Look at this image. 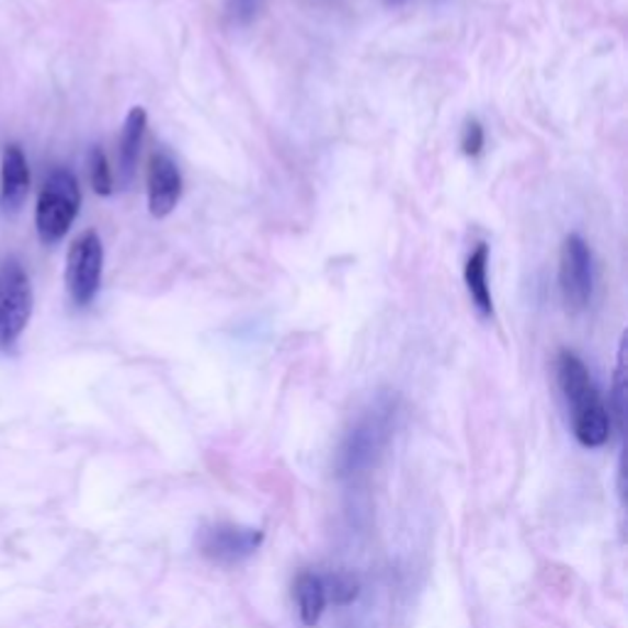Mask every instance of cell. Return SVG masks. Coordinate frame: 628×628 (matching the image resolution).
Listing matches in <instances>:
<instances>
[{
	"label": "cell",
	"mask_w": 628,
	"mask_h": 628,
	"mask_svg": "<svg viewBox=\"0 0 628 628\" xmlns=\"http://www.w3.org/2000/svg\"><path fill=\"white\" fill-rule=\"evenodd\" d=\"M558 384L564 400H568L576 442L586 449L606 445L612 432V415L604 406V398L594 384L590 368L574 352H560Z\"/></svg>",
	"instance_id": "6da1fadb"
},
{
	"label": "cell",
	"mask_w": 628,
	"mask_h": 628,
	"mask_svg": "<svg viewBox=\"0 0 628 628\" xmlns=\"http://www.w3.org/2000/svg\"><path fill=\"white\" fill-rule=\"evenodd\" d=\"M396 413L393 400H384L354 422V427L346 432L342 447L336 452L334 467L339 477L354 479L376 467L378 457L384 455L390 437H393Z\"/></svg>",
	"instance_id": "7a4b0ae2"
},
{
	"label": "cell",
	"mask_w": 628,
	"mask_h": 628,
	"mask_svg": "<svg viewBox=\"0 0 628 628\" xmlns=\"http://www.w3.org/2000/svg\"><path fill=\"white\" fill-rule=\"evenodd\" d=\"M81 190L69 170H55L39 190L35 207L37 236L45 246L59 243L69 233L71 224L79 216Z\"/></svg>",
	"instance_id": "3957f363"
},
{
	"label": "cell",
	"mask_w": 628,
	"mask_h": 628,
	"mask_svg": "<svg viewBox=\"0 0 628 628\" xmlns=\"http://www.w3.org/2000/svg\"><path fill=\"white\" fill-rule=\"evenodd\" d=\"M33 317V285L23 265L8 261L0 267V352H10L25 334Z\"/></svg>",
	"instance_id": "277c9868"
},
{
	"label": "cell",
	"mask_w": 628,
	"mask_h": 628,
	"mask_svg": "<svg viewBox=\"0 0 628 628\" xmlns=\"http://www.w3.org/2000/svg\"><path fill=\"white\" fill-rule=\"evenodd\" d=\"M104 275V243L96 231H84L69 246L67 253V290L75 305L87 307L94 302Z\"/></svg>",
	"instance_id": "5b68a950"
},
{
	"label": "cell",
	"mask_w": 628,
	"mask_h": 628,
	"mask_svg": "<svg viewBox=\"0 0 628 628\" xmlns=\"http://www.w3.org/2000/svg\"><path fill=\"white\" fill-rule=\"evenodd\" d=\"M263 543V530L236 523H212L204 525L197 535V548L209 562L219 568H233L259 552Z\"/></svg>",
	"instance_id": "8992f818"
},
{
	"label": "cell",
	"mask_w": 628,
	"mask_h": 628,
	"mask_svg": "<svg viewBox=\"0 0 628 628\" xmlns=\"http://www.w3.org/2000/svg\"><path fill=\"white\" fill-rule=\"evenodd\" d=\"M560 293L570 312H582L592 302L594 261L592 251L580 233H570L560 249Z\"/></svg>",
	"instance_id": "52a82bcc"
},
{
	"label": "cell",
	"mask_w": 628,
	"mask_h": 628,
	"mask_svg": "<svg viewBox=\"0 0 628 628\" xmlns=\"http://www.w3.org/2000/svg\"><path fill=\"white\" fill-rule=\"evenodd\" d=\"M182 199V174L178 162L156 152L148 164V209L156 219L170 216Z\"/></svg>",
	"instance_id": "ba28073f"
},
{
	"label": "cell",
	"mask_w": 628,
	"mask_h": 628,
	"mask_svg": "<svg viewBox=\"0 0 628 628\" xmlns=\"http://www.w3.org/2000/svg\"><path fill=\"white\" fill-rule=\"evenodd\" d=\"M30 164L20 146H8L0 156V207L8 214L23 209L30 194Z\"/></svg>",
	"instance_id": "9c48e42d"
},
{
	"label": "cell",
	"mask_w": 628,
	"mask_h": 628,
	"mask_svg": "<svg viewBox=\"0 0 628 628\" xmlns=\"http://www.w3.org/2000/svg\"><path fill=\"white\" fill-rule=\"evenodd\" d=\"M148 128V113L142 106H133L126 116V123H123V133H121V142H118V180L123 184H128L136 174V164L140 156V146H142V136H146Z\"/></svg>",
	"instance_id": "30bf717a"
},
{
	"label": "cell",
	"mask_w": 628,
	"mask_h": 628,
	"mask_svg": "<svg viewBox=\"0 0 628 628\" xmlns=\"http://www.w3.org/2000/svg\"><path fill=\"white\" fill-rule=\"evenodd\" d=\"M465 283L473 307H477L481 317L493 315V300H491V287H489V246L479 243L471 251L469 261L465 265Z\"/></svg>",
	"instance_id": "8fae6325"
},
{
	"label": "cell",
	"mask_w": 628,
	"mask_h": 628,
	"mask_svg": "<svg viewBox=\"0 0 628 628\" xmlns=\"http://www.w3.org/2000/svg\"><path fill=\"white\" fill-rule=\"evenodd\" d=\"M295 602L305 626H317L327 606L324 580L315 572H302L295 580Z\"/></svg>",
	"instance_id": "7c38bea8"
},
{
	"label": "cell",
	"mask_w": 628,
	"mask_h": 628,
	"mask_svg": "<svg viewBox=\"0 0 628 628\" xmlns=\"http://www.w3.org/2000/svg\"><path fill=\"white\" fill-rule=\"evenodd\" d=\"M626 349H628V339L626 334L621 336V342H619V356H616V370H614V393H612V403H614V413H616V420H619V427L624 432L626 427V368H628V362H626Z\"/></svg>",
	"instance_id": "4fadbf2b"
},
{
	"label": "cell",
	"mask_w": 628,
	"mask_h": 628,
	"mask_svg": "<svg viewBox=\"0 0 628 628\" xmlns=\"http://www.w3.org/2000/svg\"><path fill=\"white\" fill-rule=\"evenodd\" d=\"M324 580V576H322ZM324 590H327V602H334L339 606L352 604L358 596V580L352 572H336L329 574L324 580Z\"/></svg>",
	"instance_id": "5bb4252c"
},
{
	"label": "cell",
	"mask_w": 628,
	"mask_h": 628,
	"mask_svg": "<svg viewBox=\"0 0 628 628\" xmlns=\"http://www.w3.org/2000/svg\"><path fill=\"white\" fill-rule=\"evenodd\" d=\"M89 180H91V187H94V192L101 194V197H109V194H113V172L109 168L106 152L99 146L91 148L89 152Z\"/></svg>",
	"instance_id": "9a60e30c"
},
{
	"label": "cell",
	"mask_w": 628,
	"mask_h": 628,
	"mask_svg": "<svg viewBox=\"0 0 628 628\" xmlns=\"http://www.w3.org/2000/svg\"><path fill=\"white\" fill-rule=\"evenodd\" d=\"M483 148V128L479 121H469L461 133V152L467 158H477Z\"/></svg>",
	"instance_id": "2e32d148"
},
{
	"label": "cell",
	"mask_w": 628,
	"mask_h": 628,
	"mask_svg": "<svg viewBox=\"0 0 628 628\" xmlns=\"http://www.w3.org/2000/svg\"><path fill=\"white\" fill-rule=\"evenodd\" d=\"M384 3H386L388 8H398V5H403L406 0H384Z\"/></svg>",
	"instance_id": "e0dca14e"
}]
</instances>
